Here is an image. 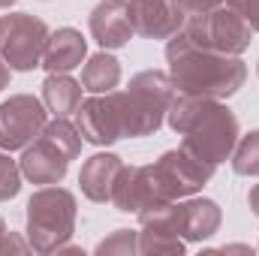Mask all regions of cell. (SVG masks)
Listing matches in <instances>:
<instances>
[{
    "instance_id": "obj_1",
    "label": "cell",
    "mask_w": 259,
    "mask_h": 256,
    "mask_svg": "<svg viewBox=\"0 0 259 256\" xmlns=\"http://www.w3.org/2000/svg\"><path fill=\"white\" fill-rule=\"evenodd\" d=\"M166 124L181 136V148L190 151L193 157L220 166L223 160L232 157L238 145V118L235 112L211 97H193L175 91L169 109H166Z\"/></svg>"
},
{
    "instance_id": "obj_2",
    "label": "cell",
    "mask_w": 259,
    "mask_h": 256,
    "mask_svg": "<svg viewBox=\"0 0 259 256\" xmlns=\"http://www.w3.org/2000/svg\"><path fill=\"white\" fill-rule=\"evenodd\" d=\"M166 61H169V78L175 91L193 94V97L226 100L238 94L247 78V64L241 61V55H223V52L202 49L184 30L169 36Z\"/></svg>"
},
{
    "instance_id": "obj_3",
    "label": "cell",
    "mask_w": 259,
    "mask_h": 256,
    "mask_svg": "<svg viewBox=\"0 0 259 256\" xmlns=\"http://www.w3.org/2000/svg\"><path fill=\"white\" fill-rule=\"evenodd\" d=\"M121 121V136L127 139H142L154 136L166 121V109L175 97V84L169 72L163 69H145L133 75L127 91H112L109 94Z\"/></svg>"
},
{
    "instance_id": "obj_4",
    "label": "cell",
    "mask_w": 259,
    "mask_h": 256,
    "mask_svg": "<svg viewBox=\"0 0 259 256\" xmlns=\"http://www.w3.org/2000/svg\"><path fill=\"white\" fill-rule=\"evenodd\" d=\"M217 166L193 157L190 151H166L157 163L139 166V211L160 202L187 199L202 190Z\"/></svg>"
},
{
    "instance_id": "obj_5",
    "label": "cell",
    "mask_w": 259,
    "mask_h": 256,
    "mask_svg": "<svg viewBox=\"0 0 259 256\" xmlns=\"http://www.w3.org/2000/svg\"><path fill=\"white\" fill-rule=\"evenodd\" d=\"M81 133L69 118H52L42 133L21 151V175L30 184H61L69 163L81 154Z\"/></svg>"
},
{
    "instance_id": "obj_6",
    "label": "cell",
    "mask_w": 259,
    "mask_h": 256,
    "mask_svg": "<svg viewBox=\"0 0 259 256\" xmlns=\"http://www.w3.org/2000/svg\"><path fill=\"white\" fill-rule=\"evenodd\" d=\"M75 196L58 187L46 184L27 199V241L36 253H58L75 232Z\"/></svg>"
},
{
    "instance_id": "obj_7",
    "label": "cell",
    "mask_w": 259,
    "mask_h": 256,
    "mask_svg": "<svg viewBox=\"0 0 259 256\" xmlns=\"http://www.w3.org/2000/svg\"><path fill=\"white\" fill-rule=\"evenodd\" d=\"M184 33L193 39L196 46L223 52V55H241L253 42V27L244 21V15L235 6H214L211 12L190 15L184 24Z\"/></svg>"
},
{
    "instance_id": "obj_8",
    "label": "cell",
    "mask_w": 259,
    "mask_h": 256,
    "mask_svg": "<svg viewBox=\"0 0 259 256\" xmlns=\"http://www.w3.org/2000/svg\"><path fill=\"white\" fill-rule=\"evenodd\" d=\"M49 24L30 12H6L0 15V58L9 69L30 72L42 66V52L49 42Z\"/></svg>"
},
{
    "instance_id": "obj_9",
    "label": "cell",
    "mask_w": 259,
    "mask_h": 256,
    "mask_svg": "<svg viewBox=\"0 0 259 256\" xmlns=\"http://www.w3.org/2000/svg\"><path fill=\"white\" fill-rule=\"evenodd\" d=\"M49 124V109L33 94H15L0 103V148L24 151Z\"/></svg>"
},
{
    "instance_id": "obj_10",
    "label": "cell",
    "mask_w": 259,
    "mask_h": 256,
    "mask_svg": "<svg viewBox=\"0 0 259 256\" xmlns=\"http://www.w3.org/2000/svg\"><path fill=\"white\" fill-rule=\"evenodd\" d=\"M133 30L145 39H169L184 30L187 15L175 0H127Z\"/></svg>"
},
{
    "instance_id": "obj_11",
    "label": "cell",
    "mask_w": 259,
    "mask_h": 256,
    "mask_svg": "<svg viewBox=\"0 0 259 256\" xmlns=\"http://www.w3.org/2000/svg\"><path fill=\"white\" fill-rule=\"evenodd\" d=\"M81 139L97 145V148H106V145H115L121 136V121H118V112H115V103L109 94H91L88 100L78 103L75 109V121H72Z\"/></svg>"
},
{
    "instance_id": "obj_12",
    "label": "cell",
    "mask_w": 259,
    "mask_h": 256,
    "mask_svg": "<svg viewBox=\"0 0 259 256\" xmlns=\"http://www.w3.org/2000/svg\"><path fill=\"white\" fill-rule=\"evenodd\" d=\"M133 21H130L127 0H100L91 12V36L100 49H124L133 39Z\"/></svg>"
},
{
    "instance_id": "obj_13",
    "label": "cell",
    "mask_w": 259,
    "mask_h": 256,
    "mask_svg": "<svg viewBox=\"0 0 259 256\" xmlns=\"http://www.w3.org/2000/svg\"><path fill=\"white\" fill-rule=\"evenodd\" d=\"M223 211L214 199H199L187 196L184 202H178V235L184 241H205L220 229Z\"/></svg>"
},
{
    "instance_id": "obj_14",
    "label": "cell",
    "mask_w": 259,
    "mask_h": 256,
    "mask_svg": "<svg viewBox=\"0 0 259 256\" xmlns=\"http://www.w3.org/2000/svg\"><path fill=\"white\" fill-rule=\"evenodd\" d=\"M88 61V39L75 27H58L49 33L46 52H42V69L46 72H72L75 66Z\"/></svg>"
},
{
    "instance_id": "obj_15",
    "label": "cell",
    "mask_w": 259,
    "mask_h": 256,
    "mask_svg": "<svg viewBox=\"0 0 259 256\" xmlns=\"http://www.w3.org/2000/svg\"><path fill=\"white\" fill-rule=\"evenodd\" d=\"M121 166H124V160L118 154H94V157H88L84 166H81V172H78L81 193L91 202H109L112 184H115Z\"/></svg>"
},
{
    "instance_id": "obj_16",
    "label": "cell",
    "mask_w": 259,
    "mask_h": 256,
    "mask_svg": "<svg viewBox=\"0 0 259 256\" xmlns=\"http://www.w3.org/2000/svg\"><path fill=\"white\" fill-rule=\"evenodd\" d=\"M81 91L84 88L69 72H49L42 81V103L55 118H69L81 103Z\"/></svg>"
},
{
    "instance_id": "obj_17",
    "label": "cell",
    "mask_w": 259,
    "mask_h": 256,
    "mask_svg": "<svg viewBox=\"0 0 259 256\" xmlns=\"http://www.w3.org/2000/svg\"><path fill=\"white\" fill-rule=\"evenodd\" d=\"M121 81V61L112 58L106 49L91 55L81 66V88L88 94H112Z\"/></svg>"
},
{
    "instance_id": "obj_18",
    "label": "cell",
    "mask_w": 259,
    "mask_h": 256,
    "mask_svg": "<svg viewBox=\"0 0 259 256\" xmlns=\"http://www.w3.org/2000/svg\"><path fill=\"white\" fill-rule=\"evenodd\" d=\"M184 238L172 229H157V226H142L139 232V253L145 256H181L184 253Z\"/></svg>"
},
{
    "instance_id": "obj_19",
    "label": "cell",
    "mask_w": 259,
    "mask_h": 256,
    "mask_svg": "<svg viewBox=\"0 0 259 256\" xmlns=\"http://www.w3.org/2000/svg\"><path fill=\"white\" fill-rule=\"evenodd\" d=\"M109 202L124 214L139 211V166H121V172H118V178L112 184Z\"/></svg>"
},
{
    "instance_id": "obj_20",
    "label": "cell",
    "mask_w": 259,
    "mask_h": 256,
    "mask_svg": "<svg viewBox=\"0 0 259 256\" xmlns=\"http://www.w3.org/2000/svg\"><path fill=\"white\" fill-rule=\"evenodd\" d=\"M232 169L235 175H259V130H250L247 136H238V145L232 151Z\"/></svg>"
},
{
    "instance_id": "obj_21",
    "label": "cell",
    "mask_w": 259,
    "mask_h": 256,
    "mask_svg": "<svg viewBox=\"0 0 259 256\" xmlns=\"http://www.w3.org/2000/svg\"><path fill=\"white\" fill-rule=\"evenodd\" d=\"M97 256H133L139 253V232L133 229H115L109 238H103L97 247H94Z\"/></svg>"
},
{
    "instance_id": "obj_22",
    "label": "cell",
    "mask_w": 259,
    "mask_h": 256,
    "mask_svg": "<svg viewBox=\"0 0 259 256\" xmlns=\"http://www.w3.org/2000/svg\"><path fill=\"white\" fill-rule=\"evenodd\" d=\"M21 166L9 157V151L0 148V202H9L15 199L21 190Z\"/></svg>"
},
{
    "instance_id": "obj_23",
    "label": "cell",
    "mask_w": 259,
    "mask_h": 256,
    "mask_svg": "<svg viewBox=\"0 0 259 256\" xmlns=\"http://www.w3.org/2000/svg\"><path fill=\"white\" fill-rule=\"evenodd\" d=\"M181 9H184V15L190 18V15H202V12H211L214 6H220L223 0H175Z\"/></svg>"
},
{
    "instance_id": "obj_24",
    "label": "cell",
    "mask_w": 259,
    "mask_h": 256,
    "mask_svg": "<svg viewBox=\"0 0 259 256\" xmlns=\"http://www.w3.org/2000/svg\"><path fill=\"white\" fill-rule=\"evenodd\" d=\"M27 253L30 250V241H24V238H18V232H3V238H0V253Z\"/></svg>"
},
{
    "instance_id": "obj_25",
    "label": "cell",
    "mask_w": 259,
    "mask_h": 256,
    "mask_svg": "<svg viewBox=\"0 0 259 256\" xmlns=\"http://www.w3.org/2000/svg\"><path fill=\"white\" fill-rule=\"evenodd\" d=\"M235 9L244 15V21L253 27V33H259V0H238Z\"/></svg>"
},
{
    "instance_id": "obj_26",
    "label": "cell",
    "mask_w": 259,
    "mask_h": 256,
    "mask_svg": "<svg viewBox=\"0 0 259 256\" xmlns=\"http://www.w3.org/2000/svg\"><path fill=\"white\" fill-rule=\"evenodd\" d=\"M9 78H12V69H9V64L0 58V91L3 88H9Z\"/></svg>"
},
{
    "instance_id": "obj_27",
    "label": "cell",
    "mask_w": 259,
    "mask_h": 256,
    "mask_svg": "<svg viewBox=\"0 0 259 256\" xmlns=\"http://www.w3.org/2000/svg\"><path fill=\"white\" fill-rule=\"evenodd\" d=\"M247 205H250V211H253V214L259 217V184L253 187V190H250V196H247Z\"/></svg>"
},
{
    "instance_id": "obj_28",
    "label": "cell",
    "mask_w": 259,
    "mask_h": 256,
    "mask_svg": "<svg viewBox=\"0 0 259 256\" xmlns=\"http://www.w3.org/2000/svg\"><path fill=\"white\" fill-rule=\"evenodd\" d=\"M211 253H250V247H241V244H232V247H217Z\"/></svg>"
},
{
    "instance_id": "obj_29",
    "label": "cell",
    "mask_w": 259,
    "mask_h": 256,
    "mask_svg": "<svg viewBox=\"0 0 259 256\" xmlns=\"http://www.w3.org/2000/svg\"><path fill=\"white\" fill-rule=\"evenodd\" d=\"M18 0H0V9H9V6H15Z\"/></svg>"
},
{
    "instance_id": "obj_30",
    "label": "cell",
    "mask_w": 259,
    "mask_h": 256,
    "mask_svg": "<svg viewBox=\"0 0 259 256\" xmlns=\"http://www.w3.org/2000/svg\"><path fill=\"white\" fill-rule=\"evenodd\" d=\"M3 232H6V223H3V217H0V238H3Z\"/></svg>"
},
{
    "instance_id": "obj_31",
    "label": "cell",
    "mask_w": 259,
    "mask_h": 256,
    "mask_svg": "<svg viewBox=\"0 0 259 256\" xmlns=\"http://www.w3.org/2000/svg\"><path fill=\"white\" fill-rule=\"evenodd\" d=\"M226 3H229V6H238V0H226Z\"/></svg>"
},
{
    "instance_id": "obj_32",
    "label": "cell",
    "mask_w": 259,
    "mask_h": 256,
    "mask_svg": "<svg viewBox=\"0 0 259 256\" xmlns=\"http://www.w3.org/2000/svg\"><path fill=\"white\" fill-rule=\"evenodd\" d=\"M256 72H259V64H256Z\"/></svg>"
},
{
    "instance_id": "obj_33",
    "label": "cell",
    "mask_w": 259,
    "mask_h": 256,
    "mask_svg": "<svg viewBox=\"0 0 259 256\" xmlns=\"http://www.w3.org/2000/svg\"><path fill=\"white\" fill-rule=\"evenodd\" d=\"M256 250H259V247H256Z\"/></svg>"
}]
</instances>
